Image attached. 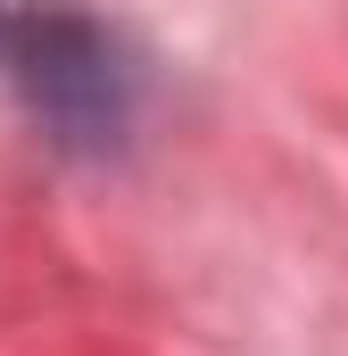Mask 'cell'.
<instances>
[{"label":"cell","instance_id":"6da1fadb","mask_svg":"<svg viewBox=\"0 0 348 356\" xmlns=\"http://www.w3.org/2000/svg\"><path fill=\"white\" fill-rule=\"evenodd\" d=\"M17 83H25V99L58 133H75V141H108L125 124V99H133V75L116 67L108 33L84 25V17H67V8L17 25Z\"/></svg>","mask_w":348,"mask_h":356}]
</instances>
